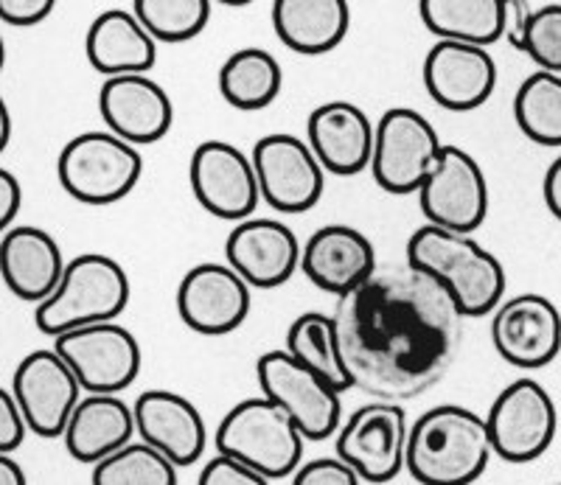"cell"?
Returning a JSON list of instances; mask_svg holds the SVG:
<instances>
[{"mask_svg":"<svg viewBox=\"0 0 561 485\" xmlns=\"http://www.w3.org/2000/svg\"><path fill=\"white\" fill-rule=\"evenodd\" d=\"M365 480L359 477L354 469L340 460L337 454L334 458H314L307 460L298 472L293 474V483L289 485H363Z\"/></svg>","mask_w":561,"mask_h":485,"instance_id":"35","label":"cell"},{"mask_svg":"<svg viewBox=\"0 0 561 485\" xmlns=\"http://www.w3.org/2000/svg\"><path fill=\"white\" fill-rule=\"evenodd\" d=\"M68 258L57 239L37 224H14L0 239V273L14 298L39 307L62 284Z\"/></svg>","mask_w":561,"mask_h":485,"instance_id":"24","label":"cell"},{"mask_svg":"<svg viewBox=\"0 0 561 485\" xmlns=\"http://www.w3.org/2000/svg\"><path fill=\"white\" fill-rule=\"evenodd\" d=\"M300 269L314 287L340 300L377 273V250L363 230L351 224H323L304 244Z\"/></svg>","mask_w":561,"mask_h":485,"instance_id":"21","label":"cell"},{"mask_svg":"<svg viewBox=\"0 0 561 485\" xmlns=\"http://www.w3.org/2000/svg\"><path fill=\"white\" fill-rule=\"evenodd\" d=\"M135 18L154 43H188L205 32L210 20L208 0H135Z\"/></svg>","mask_w":561,"mask_h":485,"instance_id":"34","label":"cell"},{"mask_svg":"<svg viewBox=\"0 0 561 485\" xmlns=\"http://www.w3.org/2000/svg\"><path fill=\"white\" fill-rule=\"evenodd\" d=\"M377 124L354 102H323L309 113L307 143L329 174L354 177L370 169Z\"/></svg>","mask_w":561,"mask_h":485,"instance_id":"22","label":"cell"},{"mask_svg":"<svg viewBox=\"0 0 561 485\" xmlns=\"http://www.w3.org/2000/svg\"><path fill=\"white\" fill-rule=\"evenodd\" d=\"M508 39L539 71L561 77V3L528 7L508 0Z\"/></svg>","mask_w":561,"mask_h":485,"instance_id":"31","label":"cell"},{"mask_svg":"<svg viewBox=\"0 0 561 485\" xmlns=\"http://www.w3.org/2000/svg\"><path fill=\"white\" fill-rule=\"evenodd\" d=\"M284 88L280 62L264 48H239L219 68V93L233 109L255 113L278 99Z\"/></svg>","mask_w":561,"mask_h":485,"instance_id":"29","label":"cell"},{"mask_svg":"<svg viewBox=\"0 0 561 485\" xmlns=\"http://www.w3.org/2000/svg\"><path fill=\"white\" fill-rule=\"evenodd\" d=\"M514 122L528 141L561 147V77L536 71L519 84L514 96Z\"/></svg>","mask_w":561,"mask_h":485,"instance_id":"32","label":"cell"},{"mask_svg":"<svg viewBox=\"0 0 561 485\" xmlns=\"http://www.w3.org/2000/svg\"><path fill=\"white\" fill-rule=\"evenodd\" d=\"M144 174L138 147L110 129H93L70 138L57 158L59 186L84 205H113L129 197Z\"/></svg>","mask_w":561,"mask_h":485,"instance_id":"6","label":"cell"},{"mask_svg":"<svg viewBox=\"0 0 561 485\" xmlns=\"http://www.w3.org/2000/svg\"><path fill=\"white\" fill-rule=\"evenodd\" d=\"M419 205L427 224L472 236L489 217V183L478 160L466 149L444 143L433 174L421 186Z\"/></svg>","mask_w":561,"mask_h":485,"instance_id":"13","label":"cell"},{"mask_svg":"<svg viewBox=\"0 0 561 485\" xmlns=\"http://www.w3.org/2000/svg\"><path fill=\"white\" fill-rule=\"evenodd\" d=\"M133 287L122 264L104 253H82L68 262L57 292L34 307V326L57 339L84 326L115 323Z\"/></svg>","mask_w":561,"mask_h":485,"instance_id":"4","label":"cell"},{"mask_svg":"<svg viewBox=\"0 0 561 485\" xmlns=\"http://www.w3.org/2000/svg\"><path fill=\"white\" fill-rule=\"evenodd\" d=\"M410 424L402 404L368 402L337 432V458L365 483L385 485L408 469Z\"/></svg>","mask_w":561,"mask_h":485,"instance_id":"10","label":"cell"},{"mask_svg":"<svg viewBox=\"0 0 561 485\" xmlns=\"http://www.w3.org/2000/svg\"><path fill=\"white\" fill-rule=\"evenodd\" d=\"M54 0H0V20L7 26L32 28L43 23L45 18H51Z\"/></svg>","mask_w":561,"mask_h":485,"instance_id":"38","label":"cell"},{"mask_svg":"<svg viewBox=\"0 0 561 485\" xmlns=\"http://www.w3.org/2000/svg\"><path fill=\"white\" fill-rule=\"evenodd\" d=\"M421 23L447 43L489 45L508 34V0H421Z\"/></svg>","mask_w":561,"mask_h":485,"instance_id":"28","label":"cell"},{"mask_svg":"<svg viewBox=\"0 0 561 485\" xmlns=\"http://www.w3.org/2000/svg\"><path fill=\"white\" fill-rule=\"evenodd\" d=\"M28 427L26 415L20 409L12 390H0V454H14L26 443Z\"/></svg>","mask_w":561,"mask_h":485,"instance_id":"37","label":"cell"},{"mask_svg":"<svg viewBox=\"0 0 561 485\" xmlns=\"http://www.w3.org/2000/svg\"><path fill=\"white\" fill-rule=\"evenodd\" d=\"M421 73L430 99L449 113L483 107L497 88V62L480 45L438 39L424 57Z\"/></svg>","mask_w":561,"mask_h":485,"instance_id":"19","label":"cell"},{"mask_svg":"<svg viewBox=\"0 0 561 485\" xmlns=\"http://www.w3.org/2000/svg\"><path fill=\"white\" fill-rule=\"evenodd\" d=\"M404 264L449 292L463 317H485L505 300V267L469 233L421 224L404 250Z\"/></svg>","mask_w":561,"mask_h":485,"instance_id":"2","label":"cell"},{"mask_svg":"<svg viewBox=\"0 0 561 485\" xmlns=\"http://www.w3.org/2000/svg\"><path fill=\"white\" fill-rule=\"evenodd\" d=\"M332 317L351 384L393 404L447 377L466 320L447 289L410 264L377 269L337 300Z\"/></svg>","mask_w":561,"mask_h":485,"instance_id":"1","label":"cell"},{"mask_svg":"<svg viewBox=\"0 0 561 485\" xmlns=\"http://www.w3.org/2000/svg\"><path fill=\"white\" fill-rule=\"evenodd\" d=\"M99 113L110 132L133 147L163 141L174 124L172 99L152 77L104 79Z\"/></svg>","mask_w":561,"mask_h":485,"instance_id":"20","label":"cell"},{"mask_svg":"<svg viewBox=\"0 0 561 485\" xmlns=\"http://www.w3.org/2000/svg\"><path fill=\"white\" fill-rule=\"evenodd\" d=\"M444 143L413 107H393L377 122L370 172L388 194H419L438 163Z\"/></svg>","mask_w":561,"mask_h":485,"instance_id":"8","label":"cell"},{"mask_svg":"<svg viewBox=\"0 0 561 485\" xmlns=\"http://www.w3.org/2000/svg\"><path fill=\"white\" fill-rule=\"evenodd\" d=\"M284 351L293 359H298L304 368L323 377L325 382L334 384L340 393L351 390L348 371H345L343 351H340L337 323L332 314L323 312H304L289 323Z\"/></svg>","mask_w":561,"mask_h":485,"instance_id":"30","label":"cell"},{"mask_svg":"<svg viewBox=\"0 0 561 485\" xmlns=\"http://www.w3.org/2000/svg\"><path fill=\"white\" fill-rule=\"evenodd\" d=\"M255 379L262 396L284 409L298 424L307 441H325L340 432V418H343L340 390L304 368L284 348L259 357Z\"/></svg>","mask_w":561,"mask_h":485,"instance_id":"7","label":"cell"},{"mask_svg":"<svg viewBox=\"0 0 561 485\" xmlns=\"http://www.w3.org/2000/svg\"><path fill=\"white\" fill-rule=\"evenodd\" d=\"M304 443L298 424L264 396L233 404L217 427V452L267 480L293 477L304 466Z\"/></svg>","mask_w":561,"mask_h":485,"instance_id":"5","label":"cell"},{"mask_svg":"<svg viewBox=\"0 0 561 485\" xmlns=\"http://www.w3.org/2000/svg\"><path fill=\"white\" fill-rule=\"evenodd\" d=\"M304 244L287 222L250 217L225 239V264L237 269L250 289H275L300 269Z\"/></svg>","mask_w":561,"mask_h":485,"instance_id":"18","label":"cell"},{"mask_svg":"<svg viewBox=\"0 0 561 485\" xmlns=\"http://www.w3.org/2000/svg\"><path fill=\"white\" fill-rule=\"evenodd\" d=\"M90 485H178V466L149 443L133 441L93 466Z\"/></svg>","mask_w":561,"mask_h":485,"instance_id":"33","label":"cell"},{"mask_svg":"<svg viewBox=\"0 0 561 485\" xmlns=\"http://www.w3.org/2000/svg\"><path fill=\"white\" fill-rule=\"evenodd\" d=\"M84 57L102 77H149L158 62V43L133 9H107L84 37Z\"/></svg>","mask_w":561,"mask_h":485,"instance_id":"25","label":"cell"},{"mask_svg":"<svg viewBox=\"0 0 561 485\" xmlns=\"http://www.w3.org/2000/svg\"><path fill=\"white\" fill-rule=\"evenodd\" d=\"M197 485H273V480L244 466L239 460L228 458V454H217L203 466Z\"/></svg>","mask_w":561,"mask_h":485,"instance_id":"36","label":"cell"},{"mask_svg":"<svg viewBox=\"0 0 561 485\" xmlns=\"http://www.w3.org/2000/svg\"><path fill=\"white\" fill-rule=\"evenodd\" d=\"M194 199L210 217L244 222L262 203L253 158L228 141H203L188 160Z\"/></svg>","mask_w":561,"mask_h":485,"instance_id":"14","label":"cell"},{"mask_svg":"<svg viewBox=\"0 0 561 485\" xmlns=\"http://www.w3.org/2000/svg\"><path fill=\"white\" fill-rule=\"evenodd\" d=\"M273 28L289 51L320 57L334 51L351 26V7L345 0H275Z\"/></svg>","mask_w":561,"mask_h":485,"instance_id":"27","label":"cell"},{"mask_svg":"<svg viewBox=\"0 0 561 485\" xmlns=\"http://www.w3.org/2000/svg\"><path fill=\"white\" fill-rule=\"evenodd\" d=\"M262 188V199L278 213H307L320 203L325 169L312 147L289 132L259 138L250 152Z\"/></svg>","mask_w":561,"mask_h":485,"instance_id":"12","label":"cell"},{"mask_svg":"<svg viewBox=\"0 0 561 485\" xmlns=\"http://www.w3.org/2000/svg\"><path fill=\"white\" fill-rule=\"evenodd\" d=\"M138 441L167 454L174 466H194L205 452L208 429L192 399L174 390H144L135 399Z\"/></svg>","mask_w":561,"mask_h":485,"instance_id":"23","label":"cell"},{"mask_svg":"<svg viewBox=\"0 0 561 485\" xmlns=\"http://www.w3.org/2000/svg\"><path fill=\"white\" fill-rule=\"evenodd\" d=\"M494 351L514 368L539 371L561 354V312L539 292L503 300L491 317Z\"/></svg>","mask_w":561,"mask_h":485,"instance_id":"16","label":"cell"},{"mask_svg":"<svg viewBox=\"0 0 561 485\" xmlns=\"http://www.w3.org/2000/svg\"><path fill=\"white\" fill-rule=\"evenodd\" d=\"M28 427L39 438H62L84 388L57 348H39L14 368L12 388Z\"/></svg>","mask_w":561,"mask_h":485,"instance_id":"15","label":"cell"},{"mask_svg":"<svg viewBox=\"0 0 561 485\" xmlns=\"http://www.w3.org/2000/svg\"><path fill=\"white\" fill-rule=\"evenodd\" d=\"M494 458L485 415L438 404L415 418L408 441V474L419 485H472Z\"/></svg>","mask_w":561,"mask_h":485,"instance_id":"3","label":"cell"},{"mask_svg":"<svg viewBox=\"0 0 561 485\" xmlns=\"http://www.w3.org/2000/svg\"><path fill=\"white\" fill-rule=\"evenodd\" d=\"M20 208H23V186L12 169H0V230L3 233L14 228Z\"/></svg>","mask_w":561,"mask_h":485,"instance_id":"39","label":"cell"},{"mask_svg":"<svg viewBox=\"0 0 561 485\" xmlns=\"http://www.w3.org/2000/svg\"><path fill=\"white\" fill-rule=\"evenodd\" d=\"M178 314L185 326L203 337L237 332L250 314L248 281L228 264H197L178 287Z\"/></svg>","mask_w":561,"mask_h":485,"instance_id":"17","label":"cell"},{"mask_svg":"<svg viewBox=\"0 0 561 485\" xmlns=\"http://www.w3.org/2000/svg\"><path fill=\"white\" fill-rule=\"evenodd\" d=\"M138 435L135 407L122 396H84L70 415L62 441L77 463L96 466L110 454L122 452Z\"/></svg>","mask_w":561,"mask_h":485,"instance_id":"26","label":"cell"},{"mask_svg":"<svg viewBox=\"0 0 561 485\" xmlns=\"http://www.w3.org/2000/svg\"><path fill=\"white\" fill-rule=\"evenodd\" d=\"M54 348L73 368L84 393L118 396L140 373V343L118 323H99L54 339Z\"/></svg>","mask_w":561,"mask_h":485,"instance_id":"11","label":"cell"},{"mask_svg":"<svg viewBox=\"0 0 561 485\" xmlns=\"http://www.w3.org/2000/svg\"><path fill=\"white\" fill-rule=\"evenodd\" d=\"M542 194H545V205H548V211L561 222V154L553 160V163H550L548 172H545Z\"/></svg>","mask_w":561,"mask_h":485,"instance_id":"40","label":"cell"},{"mask_svg":"<svg viewBox=\"0 0 561 485\" xmlns=\"http://www.w3.org/2000/svg\"><path fill=\"white\" fill-rule=\"evenodd\" d=\"M12 141V113H9V104H3V132H0V149H7Z\"/></svg>","mask_w":561,"mask_h":485,"instance_id":"42","label":"cell"},{"mask_svg":"<svg viewBox=\"0 0 561 485\" xmlns=\"http://www.w3.org/2000/svg\"><path fill=\"white\" fill-rule=\"evenodd\" d=\"M550 485H561V483H550Z\"/></svg>","mask_w":561,"mask_h":485,"instance_id":"43","label":"cell"},{"mask_svg":"<svg viewBox=\"0 0 561 485\" xmlns=\"http://www.w3.org/2000/svg\"><path fill=\"white\" fill-rule=\"evenodd\" d=\"M485 424L494 443V458L505 463H530L553 447L559 413L548 388L523 377L500 390Z\"/></svg>","mask_w":561,"mask_h":485,"instance_id":"9","label":"cell"},{"mask_svg":"<svg viewBox=\"0 0 561 485\" xmlns=\"http://www.w3.org/2000/svg\"><path fill=\"white\" fill-rule=\"evenodd\" d=\"M0 485H28L26 469L12 454H0Z\"/></svg>","mask_w":561,"mask_h":485,"instance_id":"41","label":"cell"}]
</instances>
